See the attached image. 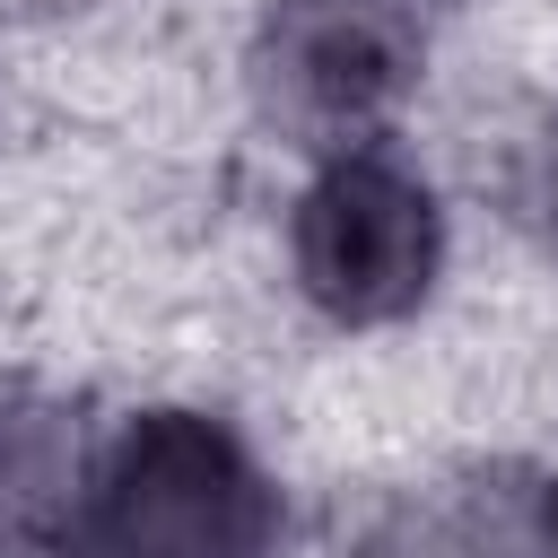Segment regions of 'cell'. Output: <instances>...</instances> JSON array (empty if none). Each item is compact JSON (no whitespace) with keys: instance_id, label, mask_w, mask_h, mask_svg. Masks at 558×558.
I'll list each match as a JSON object with an SVG mask.
<instances>
[{"instance_id":"cell-1","label":"cell","mask_w":558,"mask_h":558,"mask_svg":"<svg viewBox=\"0 0 558 558\" xmlns=\"http://www.w3.org/2000/svg\"><path fill=\"white\" fill-rule=\"evenodd\" d=\"M270 488L218 418L157 410L140 418L87 488V549L96 558H262L270 549Z\"/></svg>"},{"instance_id":"cell-2","label":"cell","mask_w":558,"mask_h":558,"mask_svg":"<svg viewBox=\"0 0 558 558\" xmlns=\"http://www.w3.org/2000/svg\"><path fill=\"white\" fill-rule=\"evenodd\" d=\"M296 279L340 323L410 314L436 279V201H427V183L384 148L331 157L323 183L296 201Z\"/></svg>"},{"instance_id":"cell-3","label":"cell","mask_w":558,"mask_h":558,"mask_svg":"<svg viewBox=\"0 0 558 558\" xmlns=\"http://www.w3.org/2000/svg\"><path fill=\"white\" fill-rule=\"evenodd\" d=\"M418 26L401 0H279L262 35V78L305 122H357L401 96Z\"/></svg>"},{"instance_id":"cell-4","label":"cell","mask_w":558,"mask_h":558,"mask_svg":"<svg viewBox=\"0 0 558 558\" xmlns=\"http://www.w3.org/2000/svg\"><path fill=\"white\" fill-rule=\"evenodd\" d=\"M523 201L541 209V227L558 235V122L541 131V148H532V174H523Z\"/></svg>"},{"instance_id":"cell-5","label":"cell","mask_w":558,"mask_h":558,"mask_svg":"<svg viewBox=\"0 0 558 558\" xmlns=\"http://www.w3.org/2000/svg\"><path fill=\"white\" fill-rule=\"evenodd\" d=\"M549 532H558V497H549Z\"/></svg>"}]
</instances>
